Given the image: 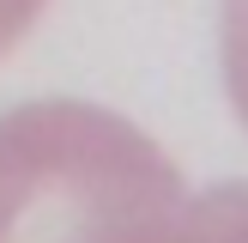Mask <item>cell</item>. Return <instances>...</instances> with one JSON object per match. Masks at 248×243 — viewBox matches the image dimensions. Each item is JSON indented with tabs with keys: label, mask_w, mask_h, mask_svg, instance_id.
<instances>
[{
	"label": "cell",
	"mask_w": 248,
	"mask_h": 243,
	"mask_svg": "<svg viewBox=\"0 0 248 243\" xmlns=\"http://www.w3.org/2000/svg\"><path fill=\"white\" fill-rule=\"evenodd\" d=\"M182 170L127 116L79 97L0 109V243H176Z\"/></svg>",
	"instance_id": "obj_1"
},
{
	"label": "cell",
	"mask_w": 248,
	"mask_h": 243,
	"mask_svg": "<svg viewBox=\"0 0 248 243\" xmlns=\"http://www.w3.org/2000/svg\"><path fill=\"white\" fill-rule=\"evenodd\" d=\"M176 243H248V182H218L206 194H188Z\"/></svg>",
	"instance_id": "obj_2"
},
{
	"label": "cell",
	"mask_w": 248,
	"mask_h": 243,
	"mask_svg": "<svg viewBox=\"0 0 248 243\" xmlns=\"http://www.w3.org/2000/svg\"><path fill=\"white\" fill-rule=\"evenodd\" d=\"M218 49H224V91H230V104H236L242 128H248V0H224Z\"/></svg>",
	"instance_id": "obj_3"
},
{
	"label": "cell",
	"mask_w": 248,
	"mask_h": 243,
	"mask_svg": "<svg viewBox=\"0 0 248 243\" xmlns=\"http://www.w3.org/2000/svg\"><path fill=\"white\" fill-rule=\"evenodd\" d=\"M43 6L48 0H0V55H12L24 43V31L43 18Z\"/></svg>",
	"instance_id": "obj_4"
}]
</instances>
